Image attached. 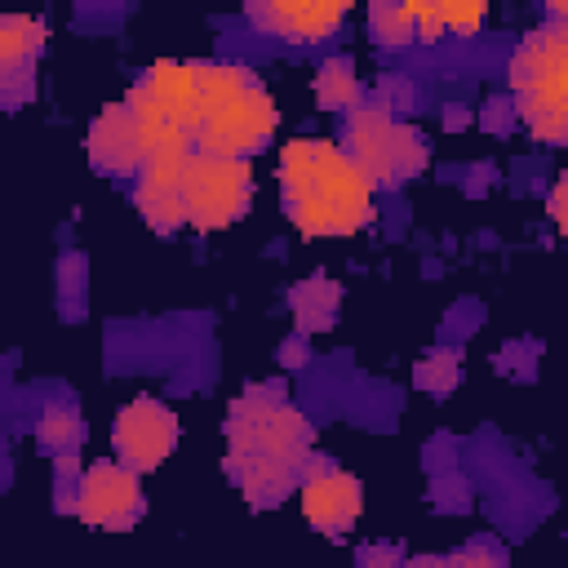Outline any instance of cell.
<instances>
[{
  "label": "cell",
  "mask_w": 568,
  "mask_h": 568,
  "mask_svg": "<svg viewBox=\"0 0 568 568\" xmlns=\"http://www.w3.org/2000/svg\"><path fill=\"white\" fill-rule=\"evenodd\" d=\"M315 102L324 111H355L359 106V80H355V67L346 58H328L320 62L315 71Z\"/></svg>",
  "instance_id": "obj_15"
},
{
  "label": "cell",
  "mask_w": 568,
  "mask_h": 568,
  "mask_svg": "<svg viewBox=\"0 0 568 568\" xmlns=\"http://www.w3.org/2000/svg\"><path fill=\"white\" fill-rule=\"evenodd\" d=\"M311 462V422L275 386H253L226 408V475L248 506H280Z\"/></svg>",
  "instance_id": "obj_1"
},
{
  "label": "cell",
  "mask_w": 568,
  "mask_h": 568,
  "mask_svg": "<svg viewBox=\"0 0 568 568\" xmlns=\"http://www.w3.org/2000/svg\"><path fill=\"white\" fill-rule=\"evenodd\" d=\"M248 22L288 44H320L346 22V4L342 0H271V4H248Z\"/></svg>",
  "instance_id": "obj_12"
},
{
  "label": "cell",
  "mask_w": 568,
  "mask_h": 568,
  "mask_svg": "<svg viewBox=\"0 0 568 568\" xmlns=\"http://www.w3.org/2000/svg\"><path fill=\"white\" fill-rule=\"evenodd\" d=\"M84 439V417L71 404H49L40 413V444L53 453H75Z\"/></svg>",
  "instance_id": "obj_16"
},
{
  "label": "cell",
  "mask_w": 568,
  "mask_h": 568,
  "mask_svg": "<svg viewBox=\"0 0 568 568\" xmlns=\"http://www.w3.org/2000/svg\"><path fill=\"white\" fill-rule=\"evenodd\" d=\"M288 311H293L297 333H328L342 311V288L328 275H311L288 288Z\"/></svg>",
  "instance_id": "obj_14"
},
{
  "label": "cell",
  "mask_w": 568,
  "mask_h": 568,
  "mask_svg": "<svg viewBox=\"0 0 568 568\" xmlns=\"http://www.w3.org/2000/svg\"><path fill=\"white\" fill-rule=\"evenodd\" d=\"M444 568H510L506 550L488 546V541H475V546H462L453 555H444Z\"/></svg>",
  "instance_id": "obj_20"
},
{
  "label": "cell",
  "mask_w": 568,
  "mask_h": 568,
  "mask_svg": "<svg viewBox=\"0 0 568 568\" xmlns=\"http://www.w3.org/2000/svg\"><path fill=\"white\" fill-rule=\"evenodd\" d=\"M195 84H200V120L191 133V151L248 160L275 138L280 124L275 98L248 67L195 62Z\"/></svg>",
  "instance_id": "obj_3"
},
{
  "label": "cell",
  "mask_w": 568,
  "mask_h": 568,
  "mask_svg": "<svg viewBox=\"0 0 568 568\" xmlns=\"http://www.w3.org/2000/svg\"><path fill=\"white\" fill-rule=\"evenodd\" d=\"M297 501H302V515H306L311 528H320L328 537H342L364 515V484L342 466L311 462L302 484H297Z\"/></svg>",
  "instance_id": "obj_10"
},
{
  "label": "cell",
  "mask_w": 568,
  "mask_h": 568,
  "mask_svg": "<svg viewBox=\"0 0 568 568\" xmlns=\"http://www.w3.org/2000/svg\"><path fill=\"white\" fill-rule=\"evenodd\" d=\"M280 195L284 213L306 240L355 235L373 222L377 186L364 169L328 138H293L280 151Z\"/></svg>",
  "instance_id": "obj_2"
},
{
  "label": "cell",
  "mask_w": 568,
  "mask_h": 568,
  "mask_svg": "<svg viewBox=\"0 0 568 568\" xmlns=\"http://www.w3.org/2000/svg\"><path fill=\"white\" fill-rule=\"evenodd\" d=\"M253 169L248 160L191 151L182 169V226L226 231L253 209Z\"/></svg>",
  "instance_id": "obj_6"
},
{
  "label": "cell",
  "mask_w": 568,
  "mask_h": 568,
  "mask_svg": "<svg viewBox=\"0 0 568 568\" xmlns=\"http://www.w3.org/2000/svg\"><path fill=\"white\" fill-rule=\"evenodd\" d=\"M435 13H439L444 36H475L488 18V9L479 0H448V4H435Z\"/></svg>",
  "instance_id": "obj_19"
},
{
  "label": "cell",
  "mask_w": 568,
  "mask_h": 568,
  "mask_svg": "<svg viewBox=\"0 0 568 568\" xmlns=\"http://www.w3.org/2000/svg\"><path fill=\"white\" fill-rule=\"evenodd\" d=\"M510 111L546 146L568 138V27L550 18L528 31L510 53Z\"/></svg>",
  "instance_id": "obj_4"
},
{
  "label": "cell",
  "mask_w": 568,
  "mask_h": 568,
  "mask_svg": "<svg viewBox=\"0 0 568 568\" xmlns=\"http://www.w3.org/2000/svg\"><path fill=\"white\" fill-rule=\"evenodd\" d=\"M146 510L142 479L120 462H93L75 484V515L93 528H133Z\"/></svg>",
  "instance_id": "obj_8"
},
{
  "label": "cell",
  "mask_w": 568,
  "mask_h": 568,
  "mask_svg": "<svg viewBox=\"0 0 568 568\" xmlns=\"http://www.w3.org/2000/svg\"><path fill=\"white\" fill-rule=\"evenodd\" d=\"M368 36H373L377 44H390V49L417 40V31H413V9H408V4H390V0L368 4Z\"/></svg>",
  "instance_id": "obj_17"
},
{
  "label": "cell",
  "mask_w": 568,
  "mask_h": 568,
  "mask_svg": "<svg viewBox=\"0 0 568 568\" xmlns=\"http://www.w3.org/2000/svg\"><path fill=\"white\" fill-rule=\"evenodd\" d=\"M546 209H550L555 226L564 231V226H568V182H564V178H559V182L550 186V200H546Z\"/></svg>",
  "instance_id": "obj_22"
},
{
  "label": "cell",
  "mask_w": 568,
  "mask_h": 568,
  "mask_svg": "<svg viewBox=\"0 0 568 568\" xmlns=\"http://www.w3.org/2000/svg\"><path fill=\"white\" fill-rule=\"evenodd\" d=\"M359 568H404V555L399 546H368L359 555Z\"/></svg>",
  "instance_id": "obj_21"
},
{
  "label": "cell",
  "mask_w": 568,
  "mask_h": 568,
  "mask_svg": "<svg viewBox=\"0 0 568 568\" xmlns=\"http://www.w3.org/2000/svg\"><path fill=\"white\" fill-rule=\"evenodd\" d=\"M413 377H417L422 390H430L435 399H444V395L457 386V377H462V355L448 351V346H439V351H430L426 359H417Z\"/></svg>",
  "instance_id": "obj_18"
},
{
  "label": "cell",
  "mask_w": 568,
  "mask_h": 568,
  "mask_svg": "<svg viewBox=\"0 0 568 568\" xmlns=\"http://www.w3.org/2000/svg\"><path fill=\"white\" fill-rule=\"evenodd\" d=\"M346 155L364 169L373 186H404L430 164V142L408 120L390 115L386 106H355L346 111Z\"/></svg>",
  "instance_id": "obj_5"
},
{
  "label": "cell",
  "mask_w": 568,
  "mask_h": 568,
  "mask_svg": "<svg viewBox=\"0 0 568 568\" xmlns=\"http://www.w3.org/2000/svg\"><path fill=\"white\" fill-rule=\"evenodd\" d=\"M404 568H444V555H417V559H408Z\"/></svg>",
  "instance_id": "obj_24"
},
{
  "label": "cell",
  "mask_w": 568,
  "mask_h": 568,
  "mask_svg": "<svg viewBox=\"0 0 568 568\" xmlns=\"http://www.w3.org/2000/svg\"><path fill=\"white\" fill-rule=\"evenodd\" d=\"M111 448H115V462L129 466L133 475L155 470L178 448V413L151 395L120 404L111 422Z\"/></svg>",
  "instance_id": "obj_7"
},
{
  "label": "cell",
  "mask_w": 568,
  "mask_h": 568,
  "mask_svg": "<svg viewBox=\"0 0 568 568\" xmlns=\"http://www.w3.org/2000/svg\"><path fill=\"white\" fill-rule=\"evenodd\" d=\"M44 22L27 13H4L0 18V93H31V71L36 58L44 53Z\"/></svg>",
  "instance_id": "obj_13"
},
{
  "label": "cell",
  "mask_w": 568,
  "mask_h": 568,
  "mask_svg": "<svg viewBox=\"0 0 568 568\" xmlns=\"http://www.w3.org/2000/svg\"><path fill=\"white\" fill-rule=\"evenodd\" d=\"M382 98H386V102H390V98H395V102H408V84H404V80H382Z\"/></svg>",
  "instance_id": "obj_23"
},
{
  "label": "cell",
  "mask_w": 568,
  "mask_h": 568,
  "mask_svg": "<svg viewBox=\"0 0 568 568\" xmlns=\"http://www.w3.org/2000/svg\"><path fill=\"white\" fill-rule=\"evenodd\" d=\"M155 146L160 142L146 133L129 102H106V111H98L84 133V151L102 173H138Z\"/></svg>",
  "instance_id": "obj_11"
},
{
  "label": "cell",
  "mask_w": 568,
  "mask_h": 568,
  "mask_svg": "<svg viewBox=\"0 0 568 568\" xmlns=\"http://www.w3.org/2000/svg\"><path fill=\"white\" fill-rule=\"evenodd\" d=\"M191 142L186 138H164L146 164L138 169V186H133V204L142 213V222L160 235L182 226V169H186Z\"/></svg>",
  "instance_id": "obj_9"
}]
</instances>
